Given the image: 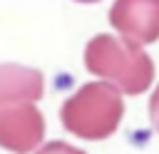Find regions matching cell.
<instances>
[{"mask_svg": "<svg viewBox=\"0 0 159 154\" xmlns=\"http://www.w3.org/2000/svg\"><path fill=\"white\" fill-rule=\"evenodd\" d=\"M84 67L92 75L117 84L124 94H142L154 79L152 57L142 50V45L107 32L87 42Z\"/></svg>", "mask_w": 159, "mask_h": 154, "instance_id": "6da1fadb", "label": "cell"}, {"mask_svg": "<svg viewBox=\"0 0 159 154\" xmlns=\"http://www.w3.org/2000/svg\"><path fill=\"white\" fill-rule=\"evenodd\" d=\"M62 124L80 139L99 142L117 132L124 117L122 89L112 82H87L82 84L60 109Z\"/></svg>", "mask_w": 159, "mask_h": 154, "instance_id": "7a4b0ae2", "label": "cell"}, {"mask_svg": "<svg viewBox=\"0 0 159 154\" xmlns=\"http://www.w3.org/2000/svg\"><path fill=\"white\" fill-rule=\"evenodd\" d=\"M45 137V119L32 102H0V144L7 152H32Z\"/></svg>", "mask_w": 159, "mask_h": 154, "instance_id": "3957f363", "label": "cell"}, {"mask_svg": "<svg viewBox=\"0 0 159 154\" xmlns=\"http://www.w3.org/2000/svg\"><path fill=\"white\" fill-rule=\"evenodd\" d=\"M112 27L139 45L159 40V0H114L109 10Z\"/></svg>", "mask_w": 159, "mask_h": 154, "instance_id": "277c9868", "label": "cell"}, {"mask_svg": "<svg viewBox=\"0 0 159 154\" xmlns=\"http://www.w3.org/2000/svg\"><path fill=\"white\" fill-rule=\"evenodd\" d=\"M42 97V75L20 65H2L0 102H35Z\"/></svg>", "mask_w": 159, "mask_h": 154, "instance_id": "5b68a950", "label": "cell"}, {"mask_svg": "<svg viewBox=\"0 0 159 154\" xmlns=\"http://www.w3.org/2000/svg\"><path fill=\"white\" fill-rule=\"evenodd\" d=\"M149 114H152V124H154V129L159 132V87L154 89V94H152V99H149Z\"/></svg>", "mask_w": 159, "mask_h": 154, "instance_id": "8992f818", "label": "cell"}, {"mask_svg": "<svg viewBox=\"0 0 159 154\" xmlns=\"http://www.w3.org/2000/svg\"><path fill=\"white\" fill-rule=\"evenodd\" d=\"M77 2H84V5H89V2H97V0H77Z\"/></svg>", "mask_w": 159, "mask_h": 154, "instance_id": "52a82bcc", "label": "cell"}]
</instances>
